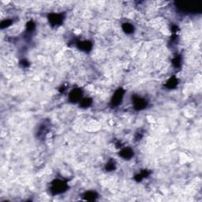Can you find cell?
<instances>
[{"label": "cell", "instance_id": "cell-7", "mask_svg": "<svg viewBox=\"0 0 202 202\" xmlns=\"http://www.w3.org/2000/svg\"><path fill=\"white\" fill-rule=\"evenodd\" d=\"M120 155L124 159H130L133 157L134 153H133V150H132V149H129V148H126V149H124L123 150L121 151Z\"/></svg>", "mask_w": 202, "mask_h": 202}, {"label": "cell", "instance_id": "cell-5", "mask_svg": "<svg viewBox=\"0 0 202 202\" xmlns=\"http://www.w3.org/2000/svg\"><path fill=\"white\" fill-rule=\"evenodd\" d=\"M63 17L61 14H56V13H53L49 16V21L53 25H60L63 22Z\"/></svg>", "mask_w": 202, "mask_h": 202}, {"label": "cell", "instance_id": "cell-3", "mask_svg": "<svg viewBox=\"0 0 202 202\" xmlns=\"http://www.w3.org/2000/svg\"><path fill=\"white\" fill-rule=\"evenodd\" d=\"M123 94L124 91L122 88H119L118 90H117L114 95L113 96L112 99H111V104L113 106H118V105L120 104V103L122 102V97H123Z\"/></svg>", "mask_w": 202, "mask_h": 202}, {"label": "cell", "instance_id": "cell-11", "mask_svg": "<svg viewBox=\"0 0 202 202\" xmlns=\"http://www.w3.org/2000/svg\"><path fill=\"white\" fill-rule=\"evenodd\" d=\"M168 85H169L170 88H173V87H175V86L177 85V80L174 78L171 79V80L169 81V82H168Z\"/></svg>", "mask_w": 202, "mask_h": 202}, {"label": "cell", "instance_id": "cell-2", "mask_svg": "<svg viewBox=\"0 0 202 202\" xmlns=\"http://www.w3.org/2000/svg\"><path fill=\"white\" fill-rule=\"evenodd\" d=\"M67 186L65 182H63V181H60V180H56L52 183L51 191L53 194H59V193H62L64 192L67 189Z\"/></svg>", "mask_w": 202, "mask_h": 202}, {"label": "cell", "instance_id": "cell-1", "mask_svg": "<svg viewBox=\"0 0 202 202\" xmlns=\"http://www.w3.org/2000/svg\"><path fill=\"white\" fill-rule=\"evenodd\" d=\"M175 6L179 11L184 13H197L201 11V6L200 4L188 2H177Z\"/></svg>", "mask_w": 202, "mask_h": 202}, {"label": "cell", "instance_id": "cell-6", "mask_svg": "<svg viewBox=\"0 0 202 202\" xmlns=\"http://www.w3.org/2000/svg\"><path fill=\"white\" fill-rule=\"evenodd\" d=\"M134 104L136 109H137V110H141V109H143L146 107L147 103L146 101H145L144 99L136 97L134 100Z\"/></svg>", "mask_w": 202, "mask_h": 202}, {"label": "cell", "instance_id": "cell-4", "mask_svg": "<svg viewBox=\"0 0 202 202\" xmlns=\"http://www.w3.org/2000/svg\"><path fill=\"white\" fill-rule=\"evenodd\" d=\"M82 96V91L78 88H75V89L72 90L69 96V98L71 100V102H77V101L80 100Z\"/></svg>", "mask_w": 202, "mask_h": 202}, {"label": "cell", "instance_id": "cell-10", "mask_svg": "<svg viewBox=\"0 0 202 202\" xmlns=\"http://www.w3.org/2000/svg\"><path fill=\"white\" fill-rule=\"evenodd\" d=\"M91 103H92L91 99H88V98H86V99L81 100V106L84 107H88V106H90Z\"/></svg>", "mask_w": 202, "mask_h": 202}, {"label": "cell", "instance_id": "cell-12", "mask_svg": "<svg viewBox=\"0 0 202 202\" xmlns=\"http://www.w3.org/2000/svg\"><path fill=\"white\" fill-rule=\"evenodd\" d=\"M107 169L110 170V171H111V170L114 169V163L111 162V163H108V164L107 165Z\"/></svg>", "mask_w": 202, "mask_h": 202}, {"label": "cell", "instance_id": "cell-9", "mask_svg": "<svg viewBox=\"0 0 202 202\" xmlns=\"http://www.w3.org/2000/svg\"><path fill=\"white\" fill-rule=\"evenodd\" d=\"M122 29L123 30L126 32V33H133L134 31V26L131 25V24H129V23H125L122 25Z\"/></svg>", "mask_w": 202, "mask_h": 202}, {"label": "cell", "instance_id": "cell-8", "mask_svg": "<svg viewBox=\"0 0 202 202\" xmlns=\"http://www.w3.org/2000/svg\"><path fill=\"white\" fill-rule=\"evenodd\" d=\"M79 48L81 50H84V51H88L91 48L92 44H90L88 41H85V42H81L78 44Z\"/></svg>", "mask_w": 202, "mask_h": 202}]
</instances>
